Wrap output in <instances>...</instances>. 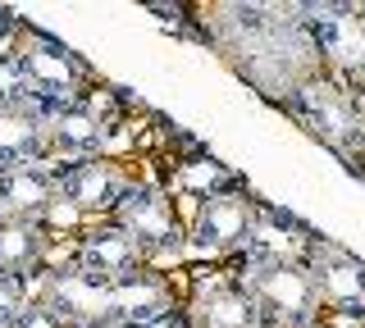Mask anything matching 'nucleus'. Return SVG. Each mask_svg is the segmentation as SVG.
Instances as JSON below:
<instances>
[{"instance_id": "nucleus-1", "label": "nucleus", "mask_w": 365, "mask_h": 328, "mask_svg": "<svg viewBox=\"0 0 365 328\" xmlns=\"http://www.w3.org/2000/svg\"><path fill=\"white\" fill-rule=\"evenodd\" d=\"M237 282L256 297L269 328H306L319 310L315 282L306 265H242Z\"/></svg>"}, {"instance_id": "nucleus-2", "label": "nucleus", "mask_w": 365, "mask_h": 328, "mask_svg": "<svg viewBox=\"0 0 365 328\" xmlns=\"http://www.w3.org/2000/svg\"><path fill=\"white\" fill-rule=\"evenodd\" d=\"M19 64H23V73H28V83H32L28 110H37L46 123L78 100V87H83V64H78L73 55L60 46V41L28 37V41H23V51H19Z\"/></svg>"}, {"instance_id": "nucleus-3", "label": "nucleus", "mask_w": 365, "mask_h": 328, "mask_svg": "<svg viewBox=\"0 0 365 328\" xmlns=\"http://www.w3.org/2000/svg\"><path fill=\"white\" fill-rule=\"evenodd\" d=\"M306 274L315 282V297L324 310L334 314H351V319H365V265L351 251H342L334 242H311L306 251Z\"/></svg>"}, {"instance_id": "nucleus-4", "label": "nucleus", "mask_w": 365, "mask_h": 328, "mask_svg": "<svg viewBox=\"0 0 365 328\" xmlns=\"http://www.w3.org/2000/svg\"><path fill=\"white\" fill-rule=\"evenodd\" d=\"M251 228H256V206L242 191H215L201 201L197 219L187 228L192 255H233L247 246Z\"/></svg>"}, {"instance_id": "nucleus-5", "label": "nucleus", "mask_w": 365, "mask_h": 328, "mask_svg": "<svg viewBox=\"0 0 365 328\" xmlns=\"http://www.w3.org/2000/svg\"><path fill=\"white\" fill-rule=\"evenodd\" d=\"M114 223L137 242V251L151 255V251H174L182 242V228H178V214L169 206V196L160 187H128L119 196V206L110 210Z\"/></svg>"}, {"instance_id": "nucleus-6", "label": "nucleus", "mask_w": 365, "mask_h": 328, "mask_svg": "<svg viewBox=\"0 0 365 328\" xmlns=\"http://www.w3.org/2000/svg\"><path fill=\"white\" fill-rule=\"evenodd\" d=\"M55 191H60L64 201H73L78 214H101V210L119 206V196L128 191V183H123L119 164L96 160V155H83V160L55 164Z\"/></svg>"}, {"instance_id": "nucleus-7", "label": "nucleus", "mask_w": 365, "mask_h": 328, "mask_svg": "<svg viewBox=\"0 0 365 328\" xmlns=\"http://www.w3.org/2000/svg\"><path fill=\"white\" fill-rule=\"evenodd\" d=\"M315 233L306 228L297 214L288 210H256V228H251L242 255V265H302L311 251Z\"/></svg>"}, {"instance_id": "nucleus-8", "label": "nucleus", "mask_w": 365, "mask_h": 328, "mask_svg": "<svg viewBox=\"0 0 365 328\" xmlns=\"http://www.w3.org/2000/svg\"><path fill=\"white\" fill-rule=\"evenodd\" d=\"M187 319H192V328H269L256 297L237 278L201 282L192 305H187Z\"/></svg>"}, {"instance_id": "nucleus-9", "label": "nucleus", "mask_w": 365, "mask_h": 328, "mask_svg": "<svg viewBox=\"0 0 365 328\" xmlns=\"http://www.w3.org/2000/svg\"><path fill=\"white\" fill-rule=\"evenodd\" d=\"M41 301L51 305L68 328H106L110 324V282H96V278L78 274V269L51 274Z\"/></svg>"}, {"instance_id": "nucleus-10", "label": "nucleus", "mask_w": 365, "mask_h": 328, "mask_svg": "<svg viewBox=\"0 0 365 328\" xmlns=\"http://www.w3.org/2000/svg\"><path fill=\"white\" fill-rule=\"evenodd\" d=\"M174 287L155 274V269H137V274L110 282V324H123V328H146L151 319L174 310Z\"/></svg>"}, {"instance_id": "nucleus-11", "label": "nucleus", "mask_w": 365, "mask_h": 328, "mask_svg": "<svg viewBox=\"0 0 365 328\" xmlns=\"http://www.w3.org/2000/svg\"><path fill=\"white\" fill-rule=\"evenodd\" d=\"M142 265H146V255L137 251V242L119 228V223L96 228L91 237H83L78 251H73V269L87 274V278H96V282H119V278L137 274Z\"/></svg>"}, {"instance_id": "nucleus-12", "label": "nucleus", "mask_w": 365, "mask_h": 328, "mask_svg": "<svg viewBox=\"0 0 365 328\" xmlns=\"http://www.w3.org/2000/svg\"><path fill=\"white\" fill-rule=\"evenodd\" d=\"M315 18V41L324 51V60L342 73H365V18L356 9H342V5H315L306 9Z\"/></svg>"}, {"instance_id": "nucleus-13", "label": "nucleus", "mask_w": 365, "mask_h": 328, "mask_svg": "<svg viewBox=\"0 0 365 328\" xmlns=\"http://www.w3.org/2000/svg\"><path fill=\"white\" fill-rule=\"evenodd\" d=\"M55 196V164H9L0 169V219H37Z\"/></svg>"}, {"instance_id": "nucleus-14", "label": "nucleus", "mask_w": 365, "mask_h": 328, "mask_svg": "<svg viewBox=\"0 0 365 328\" xmlns=\"http://www.w3.org/2000/svg\"><path fill=\"white\" fill-rule=\"evenodd\" d=\"M51 151V123L28 105H0V169L37 164Z\"/></svg>"}, {"instance_id": "nucleus-15", "label": "nucleus", "mask_w": 365, "mask_h": 328, "mask_svg": "<svg viewBox=\"0 0 365 328\" xmlns=\"http://www.w3.org/2000/svg\"><path fill=\"white\" fill-rule=\"evenodd\" d=\"M51 237L41 233L37 219H0V269L5 274L28 278L32 269H41Z\"/></svg>"}, {"instance_id": "nucleus-16", "label": "nucleus", "mask_w": 365, "mask_h": 328, "mask_svg": "<svg viewBox=\"0 0 365 328\" xmlns=\"http://www.w3.org/2000/svg\"><path fill=\"white\" fill-rule=\"evenodd\" d=\"M101 137H106V128H101V123L91 119L83 105H78V100L51 119V146H60V151H68L73 160H83V155H96Z\"/></svg>"}, {"instance_id": "nucleus-17", "label": "nucleus", "mask_w": 365, "mask_h": 328, "mask_svg": "<svg viewBox=\"0 0 365 328\" xmlns=\"http://www.w3.org/2000/svg\"><path fill=\"white\" fill-rule=\"evenodd\" d=\"M306 115L315 119V128L324 132L329 142H342L351 132V119H347V110H342V100L338 92H329V87H306Z\"/></svg>"}, {"instance_id": "nucleus-18", "label": "nucleus", "mask_w": 365, "mask_h": 328, "mask_svg": "<svg viewBox=\"0 0 365 328\" xmlns=\"http://www.w3.org/2000/svg\"><path fill=\"white\" fill-rule=\"evenodd\" d=\"M32 100V83L23 73L14 51H0V105H28Z\"/></svg>"}, {"instance_id": "nucleus-19", "label": "nucleus", "mask_w": 365, "mask_h": 328, "mask_svg": "<svg viewBox=\"0 0 365 328\" xmlns=\"http://www.w3.org/2000/svg\"><path fill=\"white\" fill-rule=\"evenodd\" d=\"M37 223H41V233H46V237H51V233H73L78 223H83V214H78V206H73V201H64L60 191H55V196L41 206Z\"/></svg>"}, {"instance_id": "nucleus-20", "label": "nucleus", "mask_w": 365, "mask_h": 328, "mask_svg": "<svg viewBox=\"0 0 365 328\" xmlns=\"http://www.w3.org/2000/svg\"><path fill=\"white\" fill-rule=\"evenodd\" d=\"M23 305H28V278L5 274V269H0V328L14 324Z\"/></svg>"}, {"instance_id": "nucleus-21", "label": "nucleus", "mask_w": 365, "mask_h": 328, "mask_svg": "<svg viewBox=\"0 0 365 328\" xmlns=\"http://www.w3.org/2000/svg\"><path fill=\"white\" fill-rule=\"evenodd\" d=\"M182 183L187 187H197V191H205V196H215V191H220V183H224V169L220 164H210V160H201V164H182Z\"/></svg>"}, {"instance_id": "nucleus-22", "label": "nucleus", "mask_w": 365, "mask_h": 328, "mask_svg": "<svg viewBox=\"0 0 365 328\" xmlns=\"http://www.w3.org/2000/svg\"><path fill=\"white\" fill-rule=\"evenodd\" d=\"M9 328H68V324H64L46 301H28V305L19 310V319L9 324Z\"/></svg>"}, {"instance_id": "nucleus-23", "label": "nucleus", "mask_w": 365, "mask_h": 328, "mask_svg": "<svg viewBox=\"0 0 365 328\" xmlns=\"http://www.w3.org/2000/svg\"><path fill=\"white\" fill-rule=\"evenodd\" d=\"M146 328H192V319H187V310H182V305H174L169 314H160V319H151Z\"/></svg>"}, {"instance_id": "nucleus-24", "label": "nucleus", "mask_w": 365, "mask_h": 328, "mask_svg": "<svg viewBox=\"0 0 365 328\" xmlns=\"http://www.w3.org/2000/svg\"><path fill=\"white\" fill-rule=\"evenodd\" d=\"M0 23H5V14H0ZM0 51H5V32H0Z\"/></svg>"}, {"instance_id": "nucleus-25", "label": "nucleus", "mask_w": 365, "mask_h": 328, "mask_svg": "<svg viewBox=\"0 0 365 328\" xmlns=\"http://www.w3.org/2000/svg\"><path fill=\"white\" fill-rule=\"evenodd\" d=\"M106 328H123V324H106Z\"/></svg>"}]
</instances>
